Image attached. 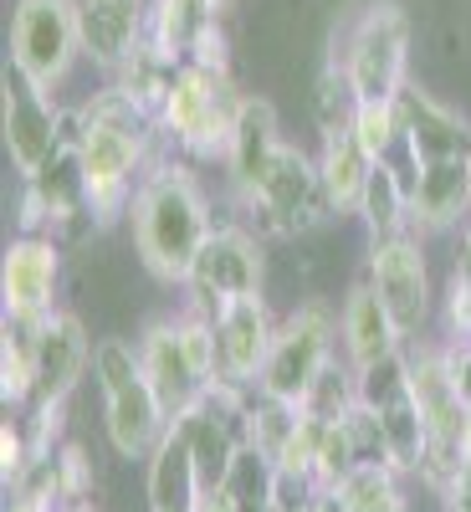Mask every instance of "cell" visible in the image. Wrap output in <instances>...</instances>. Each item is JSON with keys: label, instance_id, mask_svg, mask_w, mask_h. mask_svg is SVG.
Returning <instances> with one entry per match:
<instances>
[{"label": "cell", "instance_id": "8992f818", "mask_svg": "<svg viewBox=\"0 0 471 512\" xmlns=\"http://www.w3.org/2000/svg\"><path fill=\"white\" fill-rule=\"evenodd\" d=\"M236 210L262 241H287V236H308L313 226H323L333 210L323 195V175L318 159L297 144H277V154L267 159L262 180H256L246 195H236Z\"/></svg>", "mask_w": 471, "mask_h": 512}, {"label": "cell", "instance_id": "1f68e13d", "mask_svg": "<svg viewBox=\"0 0 471 512\" xmlns=\"http://www.w3.org/2000/svg\"><path fill=\"white\" fill-rule=\"evenodd\" d=\"M93 482H98V472H93L88 451H82L77 441H62L57 446V487H62V502H88L93 497Z\"/></svg>", "mask_w": 471, "mask_h": 512}, {"label": "cell", "instance_id": "7402d4cb", "mask_svg": "<svg viewBox=\"0 0 471 512\" xmlns=\"http://www.w3.org/2000/svg\"><path fill=\"white\" fill-rule=\"evenodd\" d=\"M144 497H149V512H195L205 497L195 456L175 420H169V436L154 446V456L144 461Z\"/></svg>", "mask_w": 471, "mask_h": 512}, {"label": "cell", "instance_id": "e0dca14e", "mask_svg": "<svg viewBox=\"0 0 471 512\" xmlns=\"http://www.w3.org/2000/svg\"><path fill=\"white\" fill-rule=\"evenodd\" d=\"M216 328V384H236V390H256L262 364L272 354L277 318L267 308V297H231L210 313Z\"/></svg>", "mask_w": 471, "mask_h": 512}, {"label": "cell", "instance_id": "ba28073f", "mask_svg": "<svg viewBox=\"0 0 471 512\" xmlns=\"http://www.w3.org/2000/svg\"><path fill=\"white\" fill-rule=\"evenodd\" d=\"M338 354V308L328 297H303L272 338V354L256 379V395L282 400V405H303L313 379L328 369V359Z\"/></svg>", "mask_w": 471, "mask_h": 512}, {"label": "cell", "instance_id": "3957f363", "mask_svg": "<svg viewBox=\"0 0 471 512\" xmlns=\"http://www.w3.org/2000/svg\"><path fill=\"white\" fill-rule=\"evenodd\" d=\"M246 98L251 93H241V82L231 72L180 62L175 77H169V93H164L159 113H154L164 149L190 159V164H226Z\"/></svg>", "mask_w": 471, "mask_h": 512}, {"label": "cell", "instance_id": "f546056e", "mask_svg": "<svg viewBox=\"0 0 471 512\" xmlns=\"http://www.w3.org/2000/svg\"><path fill=\"white\" fill-rule=\"evenodd\" d=\"M349 128H354V139L364 144V154H369L374 164H384V159L400 154V108H395V103H359Z\"/></svg>", "mask_w": 471, "mask_h": 512}, {"label": "cell", "instance_id": "836d02e7", "mask_svg": "<svg viewBox=\"0 0 471 512\" xmlns=\"http://www.w3.org/2000/svg\"><path fill=\"white\" fill-rule=\"evenodd\" d=\"M31 461H36V451H31V436H26V420H6L0 425V477H6V487H16L26 477Z\"/></svg>", "mask_w": 471, "mask_h": 512}, {"label": "cell", "instance_id": "6da1fadb", "mask_svg": "<svg viewBox=\"0 0 471 512\" xmlns=\"http://www.w3.org/2000/svg\"><path fill=\"white\" fill-rule=\"evenodd\" d=\"M159 154L169 149L159 139L154 113L139 108L118 82L77 103V159H82V175H88V205H93L98 231L113 221H128L134 190Z\"/></svg>", "mask_w": 471, "mask_h": 512}, {"label": "cell", "instance_id": "7a4b0ae2", "mask_svg": "<svg viewBox=\"0 0 471 512\" xmlns=\"http://www.w3.org/2000/svg\"><path fill=\"white\" fill-rule=\"evenodd\" d=\"M210 231H216V205L195 164L180 154H159L128 205V236H134L139 267L159 287H185Z\"/></svg>", "mask_w": 471, "mask_h": 512}, {"label": "cell", "instance_id": "bcb514c9", "mask_svg": "<svg viewBox=\"0 0 471 512\" xmlns=\"http://www.w3.org/2000/svg\"><path fill=\"white\" fill-rule=\"evenodd\" d=\"M466 169H471V154H466Z\"/></svg>", "mask_w": 471, "mask_h": 512}, {"label": "cell", "instance_id": "e575fe53", "mask_svg": "<svg viewBox=\"0 0 471 512\" xmlns=\"http://www.w3.org/2000/svg\"><path fill=\"white\" fill-rule=\"evenodd\" d=\"M318 492H323V487H318L313 477L277 472V466H272V502H277V512H313Z\"/></svg>", "mask_w": 471, "mask_h": 512}, {"label": "cell", "instance_id": "484cf974", "mask_svg": "<svg viewBox=\"0 0 471 512\" xmlns=\"http://www.w3.org/2000/svg\"><path fill=\"white\" fill-rule=\"evenodd\" d=\"M359 221H364L369 241L410 231V175H405L395 159L374 164L369 190H364V205H359Z\"/></svg>", "mask_w": 471, "mask_h": 512}, {"label": "cell", "instance_id": "7bdbcfd3", "mask_svg": "<svg viewBox=\"0 0 471 512\" xmlns=\"http://www.w3.org/2000/svg\"><path fill=\"white\" fill-rule=\"evenodd\" d=\"M236 6H241V0H210V11H216V21H226Z\"/></svg>", "mask_w": 471, "mask_h": 512}, {"label": "cell", "instance_id": "ab89813d", "mask_svg": "<svg viewBox=\"0 0 471 512\" xmlns=\"http://www.w3.org/2000/svg\"><path fill=\"white\" fill-rule=\"evenodd\" d=\"M195 512H236V502H231L226 482H221V487H210V492L200 497V507H195Z\"/></svg>", "mask_w": 471, "mask_h": 512}, {"label": "cell", "instance_id": "d590c367", "mask_svg": "<svg viewBox=\"0 0 471 512\" xmlns=\"http://www.w3.org/2000/svg\"><path fill=\"white\" fill-rule=\"evenodd\" d=\"M190 62L216 67V72H231V31H226V21H210V26L200 31V41L190 47Z\"/></svg>", "mask_w": 471, "mask_h": 512}, {"label": "cell", "instance_id": "ffe728a7", "mask_svg": "<svg viewBox=\"0 0 471 512\" xmlns=\"http://www.w3.org/2000/svg\"><path fill=\"white\" fill-rule=\"evenodd\" d=\"M471 221V169L466 159L425 164L410 175V231L415 236H446Z\"/></svg>", "mask_w": 471, "mask_h": 512}, {"label": "cell", "instance_id": "74e56055", "mask_svg": "<svg viewBox=\"0 0 471 512\" xmlns=\"http://www.w3.org/2000/svg\"><path fill=\"white\" fill-rule=\"evenodd\" d=\"M359 512H410V497H405V482H395L390 492H379L374 502H364Z\"/></svg>", "mask_w": 471, "mask_h": 512}, {"label": "cell", "instance_id": "8d00e7d4", "mask_svg": "<svg viewBox=\"0 0 471 512\" xmlns=\"http://www.w3.org/2000/svg\"><path fill=\"white\" fill-rule=\"evenodd\" d=\"M446 369H451V384L471 415V344H446Z\"/></svg>", "mask_w": 471, "mask_h": 512}, {"label": "cell", "instance_id": "277c9868", "mask_svg": "<svg viewBox=\"0 0 471 512\" xmlns=\"http://www.w3.org/2000/svg\"><path fill=\"white\" fill-rule=\"evenodd\" d=\"M93 379L103 390V436L113 446L118 461H149L154 446L169 436V415L159 390L144 374V359H139V338H123V333H108L98 338L93 349Z\"/></svg>", "mask_w": 471, "mask_h": 512}, {"label": "cell", "instance_id": "52a82bcc", "mask_svg": "<svg viewBox=\"0 0 471 512\" xmlns=\"http://www.w3.org/2000/svg\"><path fill=\"white\" fill-rule=\"evenodd\" d=\"M139 359H144V374L159 390L169 415L190 410L195 400L216 390V328H210V318L200 308L154 318L139 333Z\"/></svg>", "mask_w": 471, "mask_h": 512}, {"label": "cell", "instance_id": "ee69618b", "mask_svg": "<svg viewBox=\"0 0 471 512\" xmlns=\"http://www.w3.org/2000/svg\"><path fill=\"white\" fill-rule=\"evenodd\" d=\"M57 512H103V507H98V502H93V497H88V502H62V507H57Z\"/></svg>", "mask_w": 471, "mask_h": 512}, {"label": "cell", "instance_id": "83f0119b", "mask_svg": "<svg viewBox=\"0 0 471 512\" xmlns=\"http://www.w3.org/2000/svg\"><path fill=\"white\" fill-rule=\"evenodd\" d=\"M354 405H359V369H354L344 354H333L328 369L313 379V390H308L303 410L318 415V420H344Z\"/></svg>", "mask_w": 471, "mask_h": 512}, {"label": "cell", "instance_id": "30bf717a", "mask_svg": "<svg viewBox=\"0 0 471 512\" xmlns=\"http://www.w3.org/2000/svg\"><path fill=\"white\" fill-rule=\"evenodd\" d=\"M359 410H369V420L379 425L384 466L400 477H415L425 456V420L410 384V349H395L359 369Z\"/></svg>", "mask_w": 471, "mask_h": 512}, {"label": "cell", "instance_id": "f1b7e54d", "mask_svg": "<svg viewBox=\"0 0 471 512\" xmlns=\"http://www.w3.org/2000/svg\"><path fill=\"white\" fill-rule=\"evenodd\" d=\"M226 492H231L236 512H277V502H272V461L256 451L251 441L241 446V456L231 466Z\"/></svg>", "mask_w": 471, "mask_h": 512}, {"label": "cell", "instance_id": "8fae6325", "mask_svg": "<svg viewBox=\"0 0 471 512\" xmlns=\"http://www.w3.org/2000/svg\"><path fill=\"white\" fill-rule=\"evenodd\" d=\"M82 57V16L77 0H16L11 6V67L52 93L72 77Z\"/></svg>", "mask_w": 471, "mask_h": 512}, {"label": "cell", "instance_id": "5bb4252c", "mask_svg": "<svg viewBox=\"0 0 471 512\" xmlns=\"http://www.w3.org/2000/svg\"><path fill=\"white\" fill-rule=\"evenodd\" d=\"M395 108H400V154H395V164L405 169V175H415V169H425V164H451V159L471 154L466 113H456L436 93H425L420 82H405Z\"/></svg>", "mask_w": 471, "mask_h": 512}, {"label": "cell", "instance_id": "d4e9b609", "mask_svg": "<svg viewBox=\"0 0 471 512\" xmlns=\"http://www.w3.org/2000/svg\"><path fill=\"white\" fill-rule=\"evenodd\" d=\"M216 21L210 0H149V31L144 41L164 57V62H190V47L200 41V31Z\"/></svg>", "mask_w": 471, "mask_h": 512}, {"label": "cell", "instance_id": "f6af8a7d", "mask_svg": "<svg viewBox=\"0 0 471 512\" xmlns=\"http://www.w3.org/2000/svg\"><path fill=\"white\" fill-rule=\"evenodd\" d=\"M461 466L471 472V420H466V436H461Z\"/></svg>", "mask_w": 471, "mask_h": 512}, {"label": "cell", "instance_id": "cb8c5ba5", "mask_svg": "<svg viewBox=\"0 0 471 512\" xmlns=\"http://www.w3.org/2000/svg\"><path fill=\"white\" fill-rule=\"evenodd\" d=\"M318 175H323V195L333 216H359L369 175H374V159L364 154V144L354 139V128H338V134H323L318 149Z\"/></svg>", "mask_w": 471, "mask_h": 512}, {"label": "cell", "instance_id": "9c48e42d", "mask_svg": "<svg viewBox=\"0 0 471 512\" xmlns=\"http://www.w3.org/2000/svg\"><path fill=\"white\" fill-rule=\"evenodd\" d=\"M410 384H415V405L425 420V456H420V482L431 492H446L461 472V436H466V405L451 384L446 369V344H420L410 349Z\"/></svg>", "mask_w": 471, "mask_h": 512}, {"label": "cell", "instance_id": "4dcf8cb0", "mask_svg": "<svg viewBox=\"0 0 471 512\" xmlns=\"http://www.w3.org/2000/svg\"><path fill=\"white\" fill-rule=\"evenodd\" d=\"M354 108H359V98H354V88H349L344 67L323 62V72H318V82H313V118H318V128H323V134L349 128V123H354Z\"/></svg>", "mask_w": 471, "mask_h": 512}, {"label": "cell", "instance_id": "f35d334b", "mask_svg": "<svg viewBox=\"0 0 471 512\" xmlns=\"http://www.w3.org/2000/svg\"><path fill=\"white\" fill-rule=\"evenodd\" d=\"M6 512H57V502H47V497H36V492H21V487H11V502H6Z\"/></svg>", "mask_w": 471, "mask_h": 512}, {"label": "cell", "instance_id": "603a6c76", "mask_svg": "<svg viewBox=\"0 0 471 512\" xmlns=\"http://www.w3.org/2000/svg\"><path fill=\"white\" fill-rule=\"evenodd\" d=\"M282 144V123H277V108L267 98H246L241 108V123H236V139H231V154H226V180H231V195H246L256 180H262L267 159L277 154Z\"/></svg>", "mask_w": 471, "mask_h": 512}, {"label": "cell", "instance_id": "b9f144b4", "mask_svg": "<svg viewBox=\"0 0 471 512\" xmlns=\"http://www.w3.org/2000/svg\"><path fill=\"white\" fill-rule=\"evenodd\" d=\"M313 512H349V507H344V502H338V497L323 487V492H318V502H313Z\"/></svg>", "mask_w": 471, "mask_h": 512}, {"label": "cell", "instance_id": "4316f807", "mask_svg": "<svg viewBox=\"0 0 471 512\" xmlns=\"http://www.w3.org/2000/svg\"><path fill=\"white\" fill-rule=\"evenodd\" d=\"M36 328L41 323H0V400L26 410L36 400Z\"/></svg>", "mask_w": 471, "mask_h": 512}, {"label": "cell", "instance_id": "7c38bea8", "mask_svg": "<svg viewBox=\"0 0 471 512\" xmlns=\"http://www.w3.org/2000/svg\"><path fill=\"white\" fill-rule=\"evenodd\" d=\"M262 287H267V241L246 221H216V231L205 236L195 272L185 282L190 308L210 318L231 297H262Z\"/></svg>", "mask_w": 471, "mask_h": 512}, {"label": "cell", "instance_id": "d6986e66", "mask_svg": "<svg viewBox=\"0 0 471 512\" xmlns=\"http://www.w3.org/2000/svg\"><path fill=\"white\" fill-rule=\"evenodd\" d=\"M82 16V57H93L108 77L144 47L149 0H77Z\"/></svg>", "mask_w": 471, "mask_h": 512}, {"label": "cell", "instance_id": "9a60e30c", "mask_svg": "<svg viewBox=\"0 0 471 512\" xmlns=\"http://www.w3.org/2000/svg\"><path fill=\"white\" fill-rule=\"evenodd\" d=\"M0 93H6V154H11V169L21 180H31L41 164H47L57 149H62V113L52 93H41L31 77H21L11 62L0 72Z\"/></svg>", "mask_w": 471, "mask_h": 512}, {"label": "cell", "instance_id": "2e32d148", "mask_svg": "<svg viewBox=\"0 0 471 512\" xmlns=\"http://www.w3.org/2000/svg\"><path fill=\"white\" fill-rule=\"evenodd\" d=\"M62 292V241L57 236H16L0 262V303L11 323H47Z\"/></svg>", "mask_w": 471, "mask_h": 512}, {"label": "cell", "instance_id": "5b68a950", "mask_svg": "<svg viewBox=\"0 0 471 512\" xmlns=\"http://www.w3.org/2000/svg\"><path fill=\"white\" fill-rule=\"evenodd\" d=\"M328 62L344 67L359 103H395L410 82V11L400 0H364L328 36Z\"/></svg>", "mask_w": 471, "mask_h": 512}, {"label": "cell", "instance_id": "4fadbf2b", "mask_svg": "<svg viewBox=\"0 0 471 512\" xmlns=\"http://www.w3.org/2000/svg\"><path fill=\"white\" fill-rule=\"evenodd\" d=\"M364 277L379 292V303L390 308V318H395L405 344L431 328V318H436V287H431V262H425V236L400 231V236L369 241Z\"/></svg>", "mask_w": 471, "mask_h": 512}, {"label": "cell", "instance_id": "d6a6232c", "mask_svg": "<svg viewBox=\"0 0 471 512\" xmlns=\"http://www.w3.org/2000/svg\"><path fill=\"white\" fill-rule=\"evenodd\" d=\"M441 328H446V344H471V277H461V272L446 277Z\"/></svg>", "mask_w": 471, "mask_h": 512}, {"label": "cell", "instance_id": "ac0fdd59", "mask_svg": "<svg viewBox=\"0 0 471 512\" xmlns=\"http://www.w3.org/2000/svg\"><path fill=\"white\" fill-rule=\"evenodd\" d=\"M93 349L98 344L88 338V323L67 308H57L36 328V400H72L82 374L93 369Z\"/></svg>", "mask_w": 471, "mask_h": 512}, {"label": "cell", "instance_id": "60d3db41", "mask_svg": "<svg viewBox=\"0 0 471 512\" xmlns=\"http://www.w3.org/2000/svg\"><path fill=\"white\" fill-rule=\"evenodd\" d=\"M451 272H461V277H471V221L461 226V246H456V267Z\"/></svg>", "mask_w": 471, "mask_h": 512}, {"label": "cell", "instance_id": "44dd1931", "mask_svg": "<svg viewBox=\"0 0 471 512\" xmlns=\"http://www.w3.org/2000/svg\"><path fill=\"white\" fill-rule=\"evenodd\" d=\"M395 349H405V338H400L390 308L379 303V292L369 287V277L349 282V292L338 297V354L354 369H364V364L395 354Z\"/></svg>", "mask_w": 471, "mask_h": 512}]
</instances>
